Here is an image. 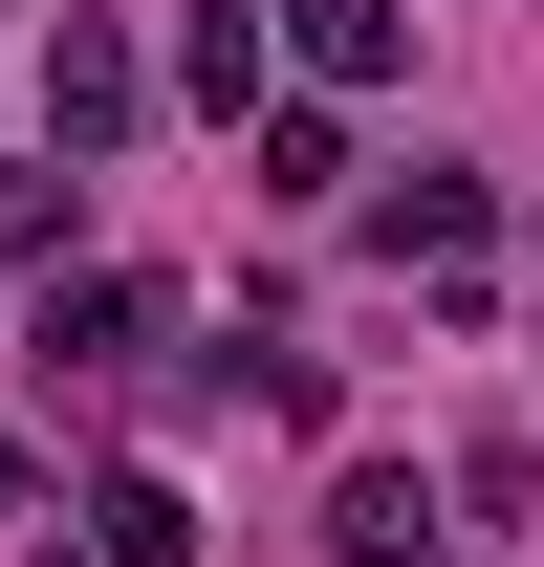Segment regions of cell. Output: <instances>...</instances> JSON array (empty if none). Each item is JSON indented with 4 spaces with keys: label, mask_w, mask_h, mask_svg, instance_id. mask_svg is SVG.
Instances as JSON below:
<instances>
[{
    "label": "cell",
    "mask_w": 544,
    "mask_h": 567,
    "mask_svg": "<svg viewBox=\"0 0 544 567\" xmlns=\"http://www.w3.org/2000/svg\"><path fill=\"white\" fill-rule=\"evenodd\" d=\"M327 546L348 567H414V546H436V481H414V458H348V481H327Z\"/></svg>",
    "instance_id": "obj_4"
},
{
    "label": "cell",
    "mask_w": 544,
    "mask_h": 567,
    "mask_svg": "<svg viewBox=\"0 0 544 567\" xmlns=\"http://www.w3.org/2000/svg\"><path fill=\"white\" fill-rule=\"evenodd\" d=\"M153 350V284H66V306H44V371H132Z\"/></svg>",
    "instance_id": "obj_5"
},
{
    "label": "cell",
    "mask_w": 544,
    "mask_h": 567,
    "mask_svg": "<svg viewBox=\"0 0 544 567\" xmlns=\"http://www.w3.org/2000/svg\"><path fill=\"white\" fill-rule=\"evenodd\" d=\"M0 502H22V436H0Z\"/></svg>",
    "instance_id": "obj_10"
},
{
    "label": "cell",
    "mask_w": 544,
    "mask_h": 567,
    "mask_svg": "<svg viewBox=\"0 0 544 567\" xmlns=\"http://www.w3.org/2000/svg\"><path fill=\"white\" fill-rule=\"evenodd\" d=\"M262 66H283V44H262V0H197V44H175V87H197V110H240Z\"/></svg>",
    "instance_id": "obj_7"
},
{
    "label": "cell",
    "mask_w": 544,
    "mask_h": 567,
    "mask_svg": "<svg viewBox=\"0 0 544 567\" xmlns=\"http://www.w3.org/2000/svg\"><path fill=\"white\" fill-rule=\"evenodd\" d=\"M0 262H66V153H44V175H0Z\"/></svg>",
    "instance_id": "obj_9"
},
{
    "label": "cell",
    "mask_w": 544,
    "mask_h": 567,
    "mask_svg": "<svg viewBox=\"0 0 544 567\" xmlns=\"http://www.w3.org/2000/svg\"><path fill=\"white\" fill-rule=\"evenodd\" d=\"M262 197H348V110H283V132H262Z\"/></svg>",
    "instance_id": "obj_8"
},
{
    "label": "cell",
    "mask_w": 544,
    "mask_h": 567,
    "mask_svg": "<svg viewBox=\"0 0 544 567\" xmlns=\"http://www.w3.org/2000/svg\"><path fill=\"white\" fill-rule=\"evenodd\" d=\"M87 567H197V502H175V481H109V502H87Z\"/></svg>",
    "instance_id": "obj_6"
},
{
    "label": "cell",
    "mask_w": 544,
    "mask_h": 567,
    "mask_svg": "<svg viewBox=\"0 0 544 567\" xmlns=\"http://www.w3.org/2000/svg\"><path fill=\"white\" fill-rule=\"evenodd\" d=\"M132 110H153V66H132V44H109V22H66V44H44V153H66V175H87V153L132 132Z\"/></svg>",
    "instance_id": "obj_2"
},
{
    "label": "cell",
    "mask_w": 544,
    "mask_h": 567,
    "mask_svg": "<svg viewBox=\"0 0 544 567\" xmlns=\"http://www.w3.org/2000/svg\"><path fill=\"white\" fill-rule=\"evenodd\" d=\"M262 44H283L305 87H393V66H414V0H262Z\"/></svg>",
    "instance_id": "obj_1"
},
{
    "label": "cell",
    "mask_w": 544,
    "mask_h": 567,
    "mask_svg": "<svg viewBox=\"0 0 544 567\" xmlns=\"http://www.w3.org/2000/svg\"><path fill=\"white\" fill-rule=\"evenodd\" d=\"M370 240H393L414 284H479V240H501V218H479V175H393V197H370Z\"/></svg>",
    "instance_id": "obj_3"
}]
</instances>
